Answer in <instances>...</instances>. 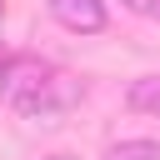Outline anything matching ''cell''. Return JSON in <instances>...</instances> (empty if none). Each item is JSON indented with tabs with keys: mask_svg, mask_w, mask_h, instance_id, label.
<instances>
[{
	"mask_svg": "<svg viewBox=\"0 0 160 160\" xmlns=\"http://www.w3.org/2000/svg\"><path fill=\"white\" fill-rule=\"evenodd\" d=\"M125 10H135V15H160V0H120Z\"/></svg>",
	"mask_w": 160,
	"mask_h": 160,
	"instance_id": "5",
	"label": "cell"
},
{
	"mask_svg": "<svg viewBox=\"0 0 160 160\" xmlns=\"http://www.w3.org/2000/svg\"><path fill=\"white\" fill-rule=\"evenodd\" d=\"M105 160H160V145L155 140H120L105 150Z\"/></svg>",
	"mask_w": 160,
	"mask_h": 160,
	"instance_id": "4",
	"label": "cell"
},
{
	"mask_svg": "<svg viewBox=\"0 0 160 160\" xmlns=\"http://www.w3.org/2000/svg\"><path fill=\"white\" fill-rule=\"evenodd\" d=\"M50 160H70V155H50Z\"/></svg>",
	"mask_w": 160,
	"mask_h": 160,
	"instance_id": "6",
	"label": "cell"
},
{
	"mask_svg": "<svg viewBox=\"0 0 160 160\" xmlns=\"http://www.w3.org/2000/svg\"><path fill=\"white\" fill-rule=\"evenodd\" d=\"M125 105L140 110V115H160V75H140V80H130Z\"/></svg>",
	"mask_w": 160,
	"mask_h": 160,
	"instance_id": "3",
	"label": "cell"
},
{
	"mask_svg": "<svg viewBox=\"0 0 160 160\" xmlns=\"http://www.w3.org/2000/svg\"><path fill=\"white\" fill-rule=\"evenodd\" d=\"M0 15H5V0H0Z\"/></svg>",
	"mask_w": 160,
	"mask_h": 160,
	"instance_id": "7",
	"label": "cell"
},
{
	"mask_svg": "<svg viewBox=\"0 0 160 160\" xmlns=\"http://www.w3.org/2000/svg\"><path fill=\"white\" fill-rule=\"evenodd\" d=\"M50 5V15L65 25V30H75V35H100L105 30V5L100 0H45Z\"/></svg>",
	"mask_w": 160,
	"mask_h": 160,
	"instance_id": "2",
	"label": "cell"
},
{
	"mask_svg": "<svg viewBox=\"0 0 160 160\" xmlns=\"http://www.w3.org/2000/svg\"><path fill=\"white\" fill-rule=\"evenodd\" d=\"M5 100L20 110V115H65L70 105H80V80L60 65H45L35 55H20L5 65V80H0Z\"/></svg>",
	"mask_w": 160,
	"mask_h": 160,
	"instance_id": "1",
	"label": "cell"
}]
</instances>
